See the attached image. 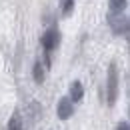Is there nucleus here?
I'll use <instances>...</instances> for the list:
<instances>
[{"mask_svg": "<svg viewBox=\"0 0 130 130\" xmlns=\"http://www.w3.org/2000/svg\"><path fill=\"white\" fill-rule=\"evenodd\" d=\"M108 6H110V14H124L128 0H108Z\"/></svg>", "mask_w": 130, "mask_h": 130, "instance_id": "0eeeda50", "label": "nucleus"}, {"mask_svg": "<svg viewBox=\"0 0 130 130\" xmlns=\"http://www.w3.org/2000/svg\"><path fill=\"white\" fill-rule=\"evenodd\" d=\"M62 16L64 18H68L72 12H74V0H62Z\"/></svg>", "mask_w": 130, "mask_h": 130, "instance_id": "1a4fd4ad", "label": "nucleus"}, {"mask_svg": "<svg viewBox=\"0 0 130 130\" xmlns=\"http://www.w3.org/2000/svg\"><path fill=\"white\" fill-rule=\"evenodd\" d=\"M60 30L56 28V26H52V28H48L46 32L42 34V38H40V44H42V48H44V52L46 54H50L52 50H56L58 46H60Z\"/></svg>", "mask_w": 130, "mask_h": 130, "instance_id": "f03ea898", "label": "nucleus"}, {"mask_svg": "<svg viewBox=\"0 0 130 130\" xmlns=\"http://www.w3.org/2000/svg\"><path fill=\"white\" fill-rule=\"evenodd\" d=\"M56 114L60 120H68L72 114H74V102H70V98L64 96L58 100V106H56Z\"/></svg>", "mask_w": 130, "mask_h": 130, "instance_id": "20e7f679", "label": "nucleus"}, {"mask_svg": "<svg viewBox=\"0 0 130 130\" xmlns=\"http://www.w3.org/2000/svg\"><path fill=\"white\" fill-rule=\"evenodd\" d=\"M116 130H130V124L126 122V120H120L118 126H116Z\"/></svg>", "mask_w": 130, "mask_h": 130, "instance_id": "9d476101", "label": "nucleus"}, {"mask_svg": "<svg viewBox=\"0 0 130 130\" xmlns=\"http://www.w3.org/2000/svg\"><path fill=\"white\" fill-rule=\"evenodd\" d=\"M32 78L36 84H42L44 78H46V66L42 64L40 60L38 62H34V68H32Z\"/></svg>", "mask_w": 130, "mask_h": 130, "instance_id": "423d86ee", "label": "nucleus"}, {"mask_svg": "<svg viewBox=\"0 0 130 130\" xmlns=\"http://www.w3.org/2000/svg\"><path fill=\"white\" fill-rule=\"evenodd\" d=\"M110 28L116 36H126L128 34V18L124 14H110Z\"/></svg>", "mask_w": 130, "mask_h": 130, "instance_id": "7ed1b4c3", "label": "nucleus"}, {"mask_svg": "<svg viewBox=\"0 0 130 130\" xmlns=\"http://www.w3.org/2000/svg\"><path fill=\"white\" fill-rule=\"evenodd\" d=\"M6 130H24V126H22V120H20V114H18V112L12 114V118L8 120V126H6Z\"/></svg>", "mask_w": 130, "mask_h": 130, "instance_id": "6e6552de", "label": "nucleus"}, {"mask_svg": "<svg viewBox=\"0 0 130 130\" xmlns=\"http://www.w3.org/2000/svg\"><path fill=\"white\" fill-rule=\"evenodd\" d=\"M82 96H84V86H82L80 80H74L70 84V90H68V98L70 102H80Z\"/></svg>", "mask_w": 130, "mask_h": 130, "instance_id": "39448f33", "label": "nucleus"}, {"mask_svg": "<svg viewBox=\"0 0 130 130\" xmlns=\"http://www.w3.org/2000/svg\"><path fill=\"white\" fill-rule=\"evenodd\" d=\"M118 92H120L118 66H116V62H110V66H108V76H106V102H108V106H114V104H116Z\"/></svg>", "mask_w": 130, "mask_h": 130, "instance_id": "f257e3e1", "label": "nucleus"}]
</instances>
